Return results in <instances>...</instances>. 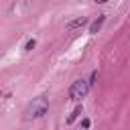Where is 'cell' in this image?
Wrapping results in <instances>:
<instances>
[{
  "mask_svg": "<svg viewBox=\"0 0 130 130\" xmlns=\"http://www.w3.org/2000/svg\"><path fill=\"white\" fill-rule=\"evenodd\" d=\"M47 110H49V100H47L45 95H39V98H35V100L28 104V108H26V118H41V116L47 114Z\"/></svg>",
  "mask_w": 130,
  "mask_h": 130,
  "instance_id": "obj_1",
  "label": "cell"
},
{
  "mask_svg": "<svg viewBox=\"0 0 130 130\" xmlns=\"http://www.w3.org/2000/svg\"><path fill=\"white\" fill-rule=\"evenodd\" d=\"M87 89H89V83H87L85 79L73 81V85L69 87V100H71V102H81V100L87 95Z\"/></svg>",
  "mask_w": 130,
  "mask_h": 130,
  "instance_id": "obj_2",
  "label": "cell"
},
{
  "mask_svg": "<svg viewBox=\"0 0 130 130\" xmlns=\"http://www.w3.org/2000/svg\"><path fill=\"white\" fill-rule=\"evenodd\" d=\"M81 114H83V106H77V108H75V110L69 114V118H67V124H71V122H73L75 118H79Z\"/></svg>",
  "mask_w": 130,
  "mask_h": 130,
  "instance_id": "obj_3",
  "label": "cell"
},
{
  "mask_svg": "<svg viewBox=\"0 0 130 130\" xmlns=\"http://www.w3.org/2000/svg\"><path fill=\"white\" fill-rule=\"evenodd\" d=\"M85 22H87V18H85V16H81V18H77V20L69 22V24H67V28H77V26H81V24H85Z\"/></svg>",
  "mask_w": 130,
  "mask_h": 130,
  "instance_id": "obj_4",
  "label": "cell"
},
{
  "mask_svg": "<svg viewBox=\"0 0 130 130\" xmlns=\"http://www.w3.org/2000/svg\"><path fill=\"white\" fill-rule=\"evenodd\" d=\"M102 22H104V14H100V18L89 26V32H98V30H100V26H102Z\"/></svg>",
  "mask_w": 130,
  "mask_h": 130,
  "instance_id": "obj_5",
  "label": "cell"
},
{
  "mask_svg": "<svg viewBox=\"0 0 130 130\" xmlns=\"http://www.w3.org/2000/svg\"><path fill=\"white\" fill-rule=\"evenodd\" d=\"M32 47H35V39H32V41H28V43H26V49H32Z\"/></svg>",
  "mask_w": 130,
  "mask_h": 130,
  "instance_id": "obj_6",
  "label": "cell"
}]
</instances>
